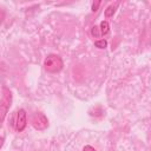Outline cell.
Masks as SVG:
<instances>
[{"label": "cell", "mask_w": 151, "mask_h": 151, "mask_svg": "<svg viewBox=\"0 0 151 151\" xmlns=\"http://www.w3.org/2000/svg\"><path fill=\"white\" fill-rule=\"evenodd\" d=\"M83 151H97V150L93 146H91V145H85L84 149H83Z\"/></svg>", "instance_id": "obj_8"}, {"label": "cell", "mask_w": 151, "mask_h": 151, "mask_svg": "<svg viewBox=\"0 0 151 151\" xmlns=\"http://www.w3.org/2000/svg\"><path fill=\"white\" fill-rule=\"evenodd\" d=\"M11 103H12V94L7 88H5L4 96L0 99V123H2L5 120V117L11 107Z\"/></svg>", "instance_id": "obj_2"}, {"label": "cell", "mask_w": 151, "mask_h": 151, "mask_svg": "<svg viewBox=\"0 0 151 151\" xmlns=\"http://www.w3.org/2000/svg\"><path fill=\"white\" fill-rule=\"evenodd\" d=\"M64 66L63 59L57 54H48L44 60V67L50 73H57L61 71Z\"/></svg>", "instance_id": "obj_1"}, {"label": "cell", "mask_w": 151, "mask_h": 151, "mask_svg": "<svg viewBox=\"0 0 151 151\" xmlns=\"http://www.w3.org/2000/svg\"><path fill=\"white\" fill-rule=\"evenodd\" d=\"M4 142H5V138H4V137H0V149H1L2 145H4Z\"/></svg>", "instance_id": "obj_10"}, {"label": "cell", "mask_w": 151, "mask_h": 151, "mask_svg": "<svg viewBox=\"0 0 151 151\" xmlns=\"http://www.w3.org/2000/svg\"><path fill=\"white\" fill-rule=\"evenodd\" d=\"M99 5H100V2H99V1H98V2L96 4V5L93 4V6H92V11H93V12H94V11H97V7H98Z\"/></svg>", "instance_id": "obj_9"}, {"label": "cell", "mask_w": 151, "mask_h": 151, "mask_svg": "<svg viewBox=\"0 0 151 151\" xmlns=\"http://www.w3.org/2000/svg\"><path fill=\"white\" fill-rule=\"evenodd\" d=\"M117 6H118V4H114V5H110L106 9H105V17L106 18H110V17H112L113 14H114V12H116V8H117Z\"/></svg>", "instance_id": "obj_5"}, {"label": "cell", "mask_w": 151, "mask_h": 151, "mask_svg": "<svg viewBox=\"0 0 151 151\" xmlns=\"http://www.w3.org/2000/svg\"><path fill=\"white\" fill-rule=\"evenodd\" d=\"M94 46L98 47V48H105L107 46V41L105 39H100V40H97L94 42Z\"/></svg>", "instance_id": "obj_6"}, {"label": "cell", "mask_w": 151, "mask_h": 151, "mask_svg": "<svg viewBox=\"0 0 151 151\" xmlns=\"http://www.w3.org/2000/svg\"><path fill=\"white\" fill-rule=\"evenodd\" d=\"M27 125V113L24 109H20L17 112V119H15V130L18 132H21L25 130Z\"/></svg>", "instance_id": "obj_3"}, {"label": "cell", "mask_w": 151, "mask_h": 151, "mask_svg": "<svg viewBox=\"0 0 151 151\" xmlns=\"http://www.w3.org/2000/svg\"><path fill=\"white\" fill-rule=\"evenodd\" d=\"M91 34H92L93 37H96V38H98V37H100L101 34H100V31H99V27H97V26H94V27L92 28V31H91Z\"/></svg>", "instance_id": "obj_7"}, {"label": "cell", "mask_w": 151, "mask_h": 151, "mask_svg": "<svg viewBox=\"0 0 151 151\" xmlns=\"http://www.w3.org/2000/svg\"><path fill=\"white\" fill-rule=\"evenodd\" d=\"M99 31H100V34H101V35L107 34L109 31H110L109 22H107V21H101V22H100V26H99Z\"/></svg>", "instance_id": "obj_4"}]
</instances>
